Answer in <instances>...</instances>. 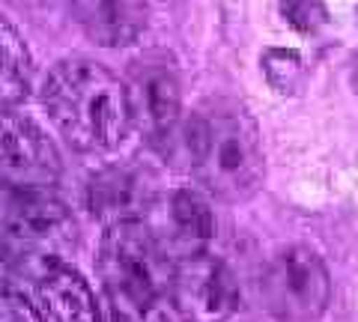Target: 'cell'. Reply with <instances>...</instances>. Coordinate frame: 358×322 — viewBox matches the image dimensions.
<instances>
[{
	"label": "cell",
	"instance_id": "1",
	"mask_svg": "<svg viewBox=\"0 0 358 322\" xmlns=\"http://www.w3.org/2000/svg\"><path fill=\"white\" fill-rule=\"evenodd\" d=\"M188 168L206 194L242 203L266 180V152L254 117L230 98H206L182 123Z\"/></svg>",
	"mask_w": 358,
	"mask_h": 322
},
{
	"label": "cell",
	"instance_id": "2",
	"mask_svg": "<svg viewBox=\"0 0 358 322\" xmlns=\"http://www.w3.org/2000/svg\"><path fill=\"white\" fill-rule=\"evenodd\" d=\"M42 105L66 143L81 152L114 149L131 131L126 84L87 57L54 66L42 87Z\"/></svg>",
	"mask_w": 358,
	"mask_h": 322
},
{
	"label": "cell",
	"instance_id": "3",
	"mask_svg": "<svg viewBox=\"0 0 358 322\" xmlns=\"http://www.w3.org/2000/svg\"><path fill=\"white\" fill-rule=\"evenodd\" d=\"M96 265L114 322H171L164 295L173 260L147 221L105 227Z\"/></svg>",
	"mask_w": 358,
	"mask_h": 322
},
{
	"label": "cell",
	"instance_id": "4",
	"mask_svg": "<svg viewBox=\"0 0 358 322\" xmlns=\"http://www.w3.org/2000/svg\"><path fill=\"white\" fill-rule=\"evenodd\" d=\"M75 242V218L57 194L9 191L0 200V257L6 263H60Z\"/></svg>",
	"mask_w": 358,
	"mask_h": 322
},
{
	"label": "cell",
	"instance_id": "5",
	"mask_svg": "<svg viewBox=\"0 0 358 322\" xmlns=\"http://www.w3.org/2000/svg\"><path fill=\"white\" fill-rule=\"evenodd\" d=\"M260 295L278 322H317L331 305V277L317 251L289 245L266 265Z\"/></svg>",
	"mask_w": 358,
	"mask_h": 322
},
{
	"label": "cell",
	"instance_id": "6",
	"mask_svg": "<svg viewBox=\"0 0 358 322\" xmlns=\"http://www.w3.org/2000/svg\"><path fill=\"white\" fill-rule=\"evenodd\" d=\"M126 96L131 129H138L152 147L171 143L182 126V81L176 60L164 51H147L129 63Z\"/></svg>",
	"mask_w": 358,
	"mask_h": 322
},
{
	"label": "cell",
	"instance_id": "7",
	"mask_svg": "<svg viewBox=\"0 0 358 322\" xmlns=\"http://www.w3.org/2000/svg\"><path fill=\"white\" fill-rule=\"evenodd\" d=\"M167 295L182 322H227L242 302L230 265L206 251L173 260Z\"/></svg>",
	"mask_w": 358,
	"mask_h": 322
},
{
	"label": "cell",
	"instance_id": "8",
	"mask_svg": "<svg viewBox=\"0 0 358 322\" xmlns=\"http://www.w3.org/2000/svg\"><path fill=\"white\" fill-rule=\"evenodd\" d=\"M60 170L57 147L30 117L0 114V185L6 191H48Z\"/></svg>",
	"mask_w": 358,
	"mask_h": 322
},
{
	"label": "cell",
	"instance_id": "9",
	"mask_svg": "<svg viewBox=\"0 0 358 322\" xmlns=\"http://www.w3.org/2000/svg\"><path fill=\"white\" fill-rule=\"evenodd\" d=\"M155 200V185L147 170L131 164H110L87 185V203L105 227L122 221H143Z\"/></svg>",
	"mask_w": 358,
	"mask_h": 322
},
{
	"label": "cell",
	"instance_id": "10",
	"mask_svg": "<svg viewBox=\"0 0 358 322\" xmlns=\"http://www.w3.org/2000/svg\"><path fill=\"white\" fill-rule=\"evenodd\" d=\"M78 27L102 48H126L150 21L147 0H69Z\"/></svg>",
	"mask_w": 358,
	"mask_h": 322
},
{
	"label": "cell",
	"instance_id": "11",
	"mask_svg": "<svg viewBox=\"0 0 358 322\" xmlns=\"http://www.w3.org/2000/svg\"><path fill=\"white\" fill-rule=\"evenodd\" d=\"M36 293L42 310L54 322H102L90 284L63 260L45 265L36 281Z\"/></svg>",
	"mask_w": 358,
	"mask_h": 322
},
{
	"label": "cell",
	"instance_id": "12",
	"mask_svg": "<svg viewBox=\"0 0 358 322\" xmlns=\"http://www.w3.org/2000/svg\"><path fill=\"white\" fill-rule=\"evenodd\" d=\"M167 230L171 233L162 245L171 254V260L206 251L212 236H215V218H212L209 200L192 188L173 191L171 203H167Z\"/></svg>",
	"mask_w": 358,
	"mask_h": 322
},
{
	"label": "cell",
	"instance_id": "13",
	"mask_svg": "<svg viewBox=\"0 0 358 322\" xmlns=\"http://www.w3.org/2000/svg\"><path fill=\"white\" fill-rule=\"evenodd\" d=\"M33 57L15 24L0 13V114L18 110L30 96Z\"/></svg>",
	"mask_w": 358,
	"mask_h": 322
},
{
	"label": "cell",
	"instance_id": "14",
	"mask_svg": "<svg viewBox=\"0 0 358 322\" xmlns=\"http://www.w3.org/2000/svg\"><path fill=\"white\" fill-rule=\"evenodd\" d=\"M260 63H263L266 81L275 93L293 96V93L301 90L308 69H305V60H301L299 51H293V48H266Z\"/></svg>",
	"mask_w": 358,
	"mask_h": 322
},
{
	"label": "cell",
	"instance_id": "15",
	"mask_svg": "<svg viewBox=\"0 0 358 322\" xmlns=\"http://www.w3.org/2000/svg\"><path fill=\"white\" fill-rule=\"evenodd\" d=\"M281 13L289 27L299 33H317L329 21L322 0H281Z\"/></svg>",
	"mask_w": 358,
	"mask_h": 322
},
{
	"label": "cell",
	"instance_id": "16",
	"mask_svg": "<svg viewBox=\"0 0 358 322\" xmlns=\"http://www.w3.org/2000/svg\"><path fill=\"white\" fill-rule=\"evenodd\" d=\"M0 322H48L24 293L0 284Z\"/></svg>",
	"mask_w": 358,
	"mask_h": 322
}]
</instances>
